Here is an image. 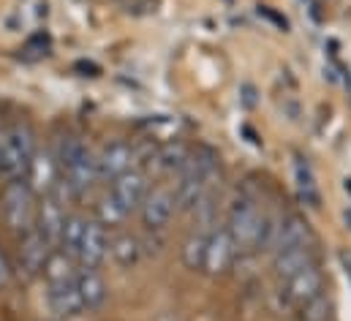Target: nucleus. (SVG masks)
Instances as JSON below:
<instances>
[{
  "label": "nucleus",
  "instance_id": "25",
  "mask_svg": "<svg viewBox=\"0 0 351 321\" xmlns=\"http://www.w3.org/2000/svg\"><path fill=\"white\" fill-rule=\"evenodd\" d=\"M330 311V302L324 300V294L319 297V300H313V302H308L305 308H300V313H302V321H327V313Z\"/></svg>",
  "mask_w": 351,
  "mask_h": 321
},
{
  "label": "nucleus",
  "instance_id": "17",
  "mask_svg": "<svg viewBox=\"0 0 351 321\" xmlns=\"http://www.w3.org/2000/svg\"><path fill=\"white\" fill-rule=\"evenodd\" d=\"M74 283H77V292H80V297H82L85 311H101V308L106 305V300H109V286H106V281L101 278L98 270H82V267H80Z\"/></svg>",
  "mask_w": 351,
  "mask_h": 321
},
{
  "label": "nucleus",
  "instance_id": "21",
  "mask_svg": "<svg viewBox=\"0 0 351 321\" xmlns=\"http://www.w3.org/2000/svg\"><path fill=\"white\" fill-rule=\"evenodd\" d=\"M294 177H297V193H300V199L308 207H319V202H322L319 185H316V177H313L311 166L305 163V158H297V163H294Z\"/></svg>",
  "mask_w": 351,
  "mask_h": 321
},
{
  "label": "nucleus",
  "instance_id": "7",
  "mask_svg": "<svg viewBox=\"0 0 351 321\" xmlns=\"http://www.w3.org/2000/svg\"><path fill=\"white\" fill-rule=\"evenodd\" d=\"M147 191H150V182H147V174L145 171H139V169H128V171H123L120 177H114L112 180V188H109V196L131 215L134 210H139V204L145 202V196H147Z\"/></svg>",
  "mask_w": 351,
  "mask_h": 321
},
{
  "label": "nucleus",
  "instance_id": "13",
  "mask_svg": "<svg viewBox=\"0 0 351 321\" xmlns=\"http://www.w3.org/2000/svg\"><path fill=\"white\" fill-rule=\"evenodd\" d=\"M191 153H193V147L185 145L182 139H169V142H161L153 147L150 166H156L161 174H180V169L188 163Z\"/></svg>",
  "mask_w": 351,
  "mask_h": 321
},
{
  "label": "nucleus",
  "instance_id": "26",
  "mask_svg": "<svg viewBox=\"0 0 351 321\" xmlns=\"http://www.w3.org/2000/svg\"><path fill=\"white\" fill-rule=\"evenodd\" d=\"M8 281H11V261H8L5 253L0 250V289H3Z\"/></svg>",
  "mask_w": 351,
  "mask_h": 321
},
{
  "label": "nucleus",
  "instance_id": "23",
  "mask_svg": "<svg viewBox=\"0 0 351 321\" xmlns=\"http://www.w3.org/2000/svg\"><path fill=\"white\" fill-rule=\"evenodd\" d=\"M204 250H207V235L193 232L188 240L182 242V264L188 270H202L204 267Z\"/></svg>",
  "mask_w": 351,
  "mask_h": 321
},
{
  "label": "nucleus",
  "instance_id": "27",
  "mask_svg": "<svg viewBox=\"0 0 351 321\" xmlns=\"http://www.w3.org/2000/svg\"><path fill=\"white\" fill-rule=\"evenodd\" d=\"M349 221H351V210H349V213H346V224H349Z\"/></svg>",
  "mask_w": 351,
  "mask_h": 321
},
{
  "label": "nucleus",
  "instance_id": "10",
  "mask_svg": "<svg viewBox=\"0 0 351 321\" xmlns=\"http://www.w3.org/2000/svg\"><path fill=\"white\" fill-rule=\"evenodd\" d=\"M134 160H136V150L128 142L114 139V142L104 145V150L95 156L98 180H114V177H120L123 171L134 169Z\"/></svg>",
  "mask_w": 351,
  "mask_h": 321
},
{
  "label": "nucleus",
  "instance_id": "15",
  "mask_svg": "<svg viewBox=\"0 0 351 321\" xmlns=\"http://www.w3.org/2000/svg\"><path fill=\"white\" fill-rule=\"evenodd\" d=\"M49 253H52V245L44 240L36 229H27L22 235V242H19V267L27 275H41L44 261H47Z\"/></svg>",
  "mask_w": 351,
  "mask_h": 321
},
{
  "label": "nucleus",
  "instance_id": "16",
  "mask_svg": "<svg viewBox=\"0 0 351 321\" xmlns=\"http://www.w3.org/2000/svg\"><path fill=\"white\" fill-rule=\"evenodd\" d=\"M47 305L55 316L60 319H74L80 313H85V305H82V297L77 292V283H58V286H49L47 289Z\"/></svg>",
  "mask_w": 351,
  "mask_h": 321
},
{
  "label": "nucleus",
  "instance_id": "8",
  "mask_svg": "<svg viewBox=\"0 0 351 321\" xmlns=\"http://www.w3.org/2000/svg\"><path fill=\"white\" fill-rule=\"evenodd\" d=\"M234 256H237V248H234V242L229 237L226 226L223 229H213L207 235V250H204V267L202 270L207 275H213V278L226 275L232 270Z\"/></svg>",
  "mask_w": 351,
  "mask_h": 321
},
{
  "label": "nucleus",
  "instance_id": "19",
  "mask_svg": "<svg viewBox=\"0 0 351 321\" xmlns=\"http://www.w3.org/2000/svg\"><path fill=\"white\" fill-rule=\"evenodd\" d=\"M300 245H313L311 224L302 215H286L280 221V235H278V245L272 253L286 250V248H300Z\"/></svg>",
  "mask_w": 351,
  "mask_h": 321
},
{
  "label": "nucleus",
  "instance_id": "11",
  "mask_svg": "<svg viewBox=\"0 0 351 321\" xmlns=\"http://www.w3.org/2000/svg\"><path fill=\"white\" fill-rule=\"evenodd\" d=\"M109 253V235H106V226H101L98 221H88L85 226V235L80 240L77 248V264L82 270H98L104 264Z\"/></svg>",
  "mask_w": 351,
  "mask_h": 321
},
{
  "label": "nucleus",
  "instance_id": "2",
  "mask_svg": "<svg viewBox=\"0 0 351 321\" xmlns=\"http://www.w3.org/2000/svg\"><path fill=\"white\" fill-rule=\"evenodd\" d=\"M36 156V136L27 123H14L0 142V174L5 180H19L27 174Z\"/></svg>",
  "mask_w": 351,
  "mask_h": 321
},
{
  "label": "nucleus",
  "instance_id": "3",
  "mask_svg": "<svg viewBox=\"0 0 351 321\" xmlns=\"http://www.w3.org/2000/svg\"><path fill=\"white\" fill-rule=\"evenodd\" d=\"M0 213L3 221L11 232L25 235L27 229H33L36 221V191L30 188V182L25 177L19 180H8L3 193H0Z\"/></svg>",
  "mask_w": 351,
  "mask_h": 321
},
{
  "label": "nucleus",
  "instance_id": "24",
  "mask_svg": "<svg viewBox=\"0 0 351 321\" xmlns=\"http://www.w3.org/2000/svg\"><path fill=\"white\" fill-rule=\"evenodd\" d=\"M125 218H128V213H125L112 196H104V199L98 202V207H95V221H98L101 226H120Z\"/></svg>",
  "mask_w": 351,
  "mask_h": 321
},
{
  "label": "nucleus",
  "instance_id": "22",
  "mask_svg": "<svg viewBox=\"0 0 351 321\" xmlns=\"http://www.w3.org/2000/svg\"><path fill=\"white\" fill-rule=\"evenodd\" d=\"M85 226H88V221H85L82 215H66V224H63L58 248L66 250V253H71V256L77 259V248H80V240H82V235H85Z\"/></svg>",
  "mask_w": 351,
  "mask_h": 321
},
{
  "label": "nucleus",
  "instance_id": "1",
  "mask_svg": "<svg viewBox=\"0 0 351 321\" xmlns=\"http://www.w3.org/2000/svg\"><path fill=\"white\" fill-rule=\"evenodd\" d=\"M58 166H60V188H66L71 196H82L93 188V182L98 180V169H95V156L90 153V147L77 139L69 136L63 139L60 150H58Z\"/></svg>",
  "mask_w": 351,
  "mask_h": 321
},
{
  "label": "nucleus",
  "instance_id": "12",
  "mask_svg": "<svg viewBox=\"0 0 351 321\" xmlns=\"http://www.w3.org/2000/svg\"><path fill=\"white\" fill-rule=\"evenodd\" d=\"M25 180L30 182L33 191H44V193H55V188L60 185V166L52 153H36L30 160V169L25 174Z\"/></svg>",
  "mask_w": 351,
  "mask_h": 321
},
{
  "label": "nucleus",
  "instance_id": "9",
  "mask_svg": "<svg viewBox=\"0 0 351 321\" xmlns=\"http://www.w3.org/2000/svg\"><path fill=\"white\" fill-rule=\"evenodd\" d=\"M63 224H66V210H63L60 199H58L55 193H44V199L36 204V221H33V229L49 242L52 248H58L60 232H63Z\"/></svg>",
  "mask_w": 351,
  "mask_h": 321
},
{
  "label": "nucleus",
  "instance_id": "29",
  "mask_svg": "<svg viewBox=\"0 0 351 321\" xmlns=\"http://www.w3.org/2000/svg\"><path fill=\"white\" fill-rule=\"evenodd\" d=\"M346 272H349V278H351V270H346Z\"/></svg>",
  "mask_w": 351,
  "mask_h": 321
},
{
  "label": "nucleus",
  "instance_id": "14",
  "mask_svg": "<svg viewBox=\"0 0 351 321\" xmlns=\"http://www.w3.org/2000/svg\"><path fill=\"white\" fill-rule=\"evenodd\" d=\"M316 264V250L313 245H300V248H286L272 253V272L278 281H286L291 275H297L300 270Z\"/></svg>",
  "mask_w": 351,
  "mask_h": 321
},
{
  "label": "nucleus",
  "instance_id": "20",
  "mask_svg": "<svg viewBox=\"0 0 351 321\" xmlns=\"http://www.w3.org/2000/svg\"><path fill=\"white\" fill-rule=\"evenodd\" d=\"M109 253L120 267H134L142 256V242L134 235H114L109 237Z\"/></svg>",
  "mask_w": 351,
  "mask_h": 321
},
{
  "label": "nucleus",
  "instance_id": "4",
  "mask_svg": "<svg viewBox=\"0 0 351 321\" xmlns=\"http://www.w3.org/2000/svg\"><path fill=\"white\" fill-rule=\"evenodd\" d=\"M264 213L259 210L254 196H237L229 207V218H226V232L234 242V248L240 253H251L256 250V240L262 232Z\"/></svg>",
  "mask_w": 351,
  "mask_h": 321
},
{
  "label": "nucleus",
  "instance_id": "5",
  "mask_svg": "<svg viewBox=\"0 0 351 321\" xmlns=\"http://www.w3.org/2000/svg\"><path fill=\"white\" fill-rule=\"evenodd\" d=\"M322 294H324V272L319 270V264H311V267L300 270L297 275L280 281V300L294 311L305 308L308 302L319 300Z\"/></svg>",
  "mask_w": 351,
  "mask_h": 321
},
{
  "label": "nucleus",
  "instance_id": "28",
  "mask_svg": "<svg viewBox=\"0 0 351 321\" xmlns=\"http://www.w3.org/2000/svg\"><path fill=\"white\" fill-rule=\"evenodd\" d=\"M346 191H351V180H346Z\"/></svg>",
  "mask_w": 351,
  "mask_h": 321
},
{
  "label": "nucleus",
  "instance_id": "18",
  "mask_svg": "<svg viewBox=\"0 0 351 321\" xmlns=\"http://www.w3.org/2000/svg\"><path fill=\"white\" fill-rule=\"evenodd\" d=\"M77 272H80V264L71 253L60 250V248H52V253L47 256L44 261V270L41 275L47 278V286H58V283H74L77 281Z\"/></svg>",
  "mask_w": 351,
  "mask_h": 321
},
{
  "label": "nucleus",
  "instance_id": "6",
  "mask_svg": "<svg viewBox=\"0 0 351 321\" xmlns=\"http://www.w3.org/2000/svg\"><path fill=\"white\" fill-rule=\"evenodd\" d=\"M177 213V199H175V188L169 185H156L147 191L145 202L139 204V218H142V226L147 232H164L169 226V221L175 218Z\"/></svg>",
  "mask_w": 351,
  "mask_h": 321
}]
</instances>
